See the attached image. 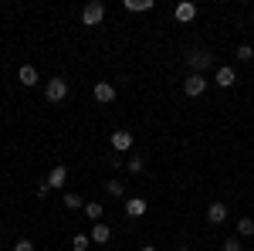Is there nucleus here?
<instances>
[{
	"mask_svg": "<svg viewBox=\"0 0 254 251\" xmlns=\"http://www.w3.org/2000/svg\"><path fill=\"white\" fill-rule=\"evenodd\" d=\"M102 20H105V7H102L98 0H92V3L81 10V24H85V27H98Z\"/></svg>",
	"mask_w": 254,
	"mask_h": 251,
	"instance_id": "nucleus-1",
	"label": "nucleus"
},
{
	"mask_svg": "<svg viewBox=\"0 0 254 251\" xmlns=\"http://www.w3.org/2000/svg\"><path fill=\"white\" fill-rule=\"evenodd\" d=\"M64 95H68V82H64V78H51V82L44 85V98H48V102H61Z\"/></svg>",
	"mask_w": 254,
	"mask_h": 251,
	"instance_id": "nucleus-2",
	"label": "nucleus"
},
{
	"mask_svg": "<svg viewBox=\"0 0 254 251\" xmlns=\"http://www.w3.org/2000/svg\"><path fill=\"white\" fill-rule=\"evenodd\" d=\"M187 61H190V68H193V75H203V68L214 65V55H210V51H193Z\"/></svg>",
	"mask_w": 254,
	"mask_h": 251,
	"instance_id": "nucleus-3",
	"label": "nucleus"
},
{
	"mask_svg": "<svg viewBox=\"0 0 254 251\" xmlns=\"http://www.w3.org/2000/svg\"><path fill=\"white\" fill-rule=\"evenodd\" d=\"M183 92H187L190 98L203 95V92H207V78H203V75H190L187 82H183Z\"/></svg>",
	"mask_w": 254,
	"mask_h": 251,
	"instance_id": "nucleus-4",
	"label": "nucleus"
},
{
	"mask_svg": "<svg viewBox=\"0 0 254 251\" xmlns=\"http://www.w3.org/2000/svg\"><path fill=\"white\" fill-rule=\"evenodd\" d=\"M92 95H95V102L109 105V102H116V85H109V82H98L95 88H92Z\"/></svg>",
	"mask_w": 254,
	"mask_h": 251,
	"instance_id": "nucleus-5",
	"label": "nucleus"
},
{
	"mask_svg": "<svg viewBox=\"0 0 254 251\" xmlns=\"http://www.w3.org/2000/svg\"><path fill=\"white\" fill-rule=\"evenodd\" d=\"M112 150H116V153H126V150H132V133H126V129H116V133H112Z\"/></svg>",
	"mask_w": 254,
	"mask_h": 251,
	"instance_id": "nucleus-6",
	"label": "nucleus"
},
{
	"mask_svg": "<svg viewBox=\"0 0 254 251\" xmlns=\"http://www.w3.org/2000/svg\"><path fill=\"white\" fill-rule=\"evenodd\" d=\"M207 221H210V224H224V221H227V204H224V200H214V204L207 207Z\"/></svg>",
	"mask_w": 254,
	"mask_h": 251,
	"instance_id": "nucleus-7",
	"label": "nucleus"
},
{
	"mask_svg": "<svg viewBox=\"0 0 254 251\" xmlns=\"http://www.w3.org/2000/svg\"><path fill=\"white\" fill-rule=\"evenodd\" d=\"M64 180H68V167L58 163V167L48 173V187H51V190H61V187H64Z\"/></svg>",
	"mask_w": 254,
	"mask_h": 251,
	"instance_id": "nucleus-8",
	"label": "nucleus"
},
{
	"mask_svg": "<svg viewBox=\"0 0 254 251\" xmlns=\"http://www.w3.org/2000/svg\"><path fill=\"white\" fill-rule=\"evenodd\" d=\"M234 82H237V72L231 65H220V68H217V85H220V88H231Z\"/></svg>",
	"mask_w": 254,
	"mask_h": 251,
	"instance_id": "nucleus-9",
	"label": "nucleus"
},
{
	"mask_svg": "<svg viewBox=\"0 0 254 251\" xmlns=\"http://www.w3.org/2000/svg\"><path fill=\"white\" fill-rule=\"evenodd\" d=\"M173 17H176V20H183V24H187V20H193V17H196V7H193V3H187V0H183V3H176Z\"/></svg>",
	"mask_w": 254,
	"mask_h": 251,
	"instance_id": "nucleus-10",
	"label": "nucleus"
},
{
	"mask_svg": "<svg viewBox=\"0 0 254 251\" xmlns=\"http://www.w3.org/2000/svg\"><path fill=\"white\" fill-rule=\"evenodd\" d=\"M126 214H129V217H142V214H146V200H142V197H129V200H126Z\"/></svg>",
	"mask_w": 254,
	"mask_h": 251,
	"instance_id": "nucleus-11",
	"label": "nucleus"
},
{
	"mask_svg": "<svg viewBox=\"0 0 254 251\" xmlns=\"http://www.w3.org/2000/svg\"><path fill=\"white\" fill-rule=\"evenodd\" d=\"M95 245H105L109 238H112V231H109V224H92V234H88Z\"/></svg>",
	"mask_w": 254,
	"mask_h": 251,
	"instance_id": "nucleus-12",
	"label": "nucleus"
},
{
	"mask_svg": "<svg viewBox=\"0 0 254 251\" xmlns=\"http://www.w3.org/2000/svg\"><path fill=\"white\" fill-rule=\"evenodd\" d=\"M17 78H20V85H38V68L24 65V68L17 72Z\"/></svg>",
	"mask_w": 254,
	"mask_h": 251,
	"instance_id": "nucleus-13",
	"label": "nucleus"
},
{
	"mask_svg": "<svg viewBox=\"0 0 254 251\" xmlns=\"http://www.w3.org/2000/svg\"><path fill=\"white\" fill-rule=\"evenodd\" d=\"M105 193H109L112 200H119V197H126V187H122L119 180H109V183H105Z\"/></svg>",
	"mask_w": 254,
	"mask_h": 251,
	"instance_id": "nucleus-14",
	"label": "nucleus"
},
{
	"mask_svg": "<svg viewBox=\"0 0 254 251\" xmlns=\"http://www.w3.org/2000/svg\"><path fill=\"white\" fill-rule=\"evenodd\" d=\"M237 234H241V238L254 234V217H241V221H237Z\"/></svg>",
	"mask_w": 254,
	"mask_h": 251,
	"instance_id": "nucleus-15",
	"label": "nucleus"
},
{
	"mask_svg": "<svg viewBox=\"0 0 254 251\" xmlns=\"http://www.w3.org/2000/svg\"><path fill=\"white\" fill-rule=\"evenodd\" d=\"M88 245H92L88 234H75V238H71V251H88Z\"/></svg>",
	"mask_w": 254,
	"mask_h": 251,
	"instance_id": "nucleus-16",
	"label": "nucleus"
},
{
	"mask_svg": "<svg viewBox=\"0 0 254 251\" xmlns=\"http://www.w3.org/2000/svg\"><path fill=\"white\" fill-rule=\"evenodd\" d=\"M64 207H68V211H85V204H81L78 193H64Z\"/></svg>",
	"mask_w": 254,
	"mask_h": 251,
	"instance_id": "nucleus-17",
	"label": "nucleus"
},
{
	"mask_svg": "<svg viewBox=\"0 0 254 251\" xmlns=\"http://www.w3.org/2000/svg\"><path fill=\"white\" fill-rule=\"evenodd\" d=\"M126 7H129V10H153V0H126Z\"/></svg>",
	"mask_w": 254,
	"mask_h": 251,
	"instance_id": "nucleus-18",
	"label": "nucleus"
},
{
	"mask_svg": "<svg viewBox=\"0 0 254 251\" xmlns=\"http://www.w3.org/2000/svg\"><path fill=\"white\" fill-rule=\"evenodd\" d=\"M126 167H129V173H142V170H146V160H142V156H129Z\"/></svg>",
	"mask_w": 254,
	"mask_h": 251,
	"instance_id": "nucleus-19",
	"label": "nucleus"
},
{
	"mask_svg": "<svg viewBox=\"0 0 254 251\" xmlns=\"http://www.w3.org/2000/svg\"><path fill=\"white\" fill-rule=\"evenodd\" d=\"M102 211H105V207H102L98 200H88V204H85V217H102Z\"/></svg>",
	"mask_w": 254,
	"mask_h": 251,
	"instance_id": "nucleus-20",
	"label": "nucleus"
},
{
	"mask_svg": "<svg viewBox=\"0 0 254 251\" xmlns=\"http://www.w3.org/2000/svg\"><path fill=\"white\" fill-rule=\"evenodd\" d=\"M237 58H241V61H251L254 58V48H251V44H241V48H237Z\"/></svg>",
	"mask_w": 254,
	"mask_h": 251,
	"instance_id": "nucleus-21",
	"label": "nucleus"
},
{
	"mask_svg": "<svg viewBox=\"0 0 254 251\" xmlns=\"http://www.w3.org/2000/svg\"><path fill=\"white\" fill-rule=\"evenodd\" d=\"M224 251H241V241H237V238H227V241H224Z\"/></svg>",
	"mask_w": 254,
	"mask_h": 251,
	"instance_id": "nucleus-22",
	"label": "nucleus"
},
{
	"mask_svg": "<svg viewBox=\"0 0 254 251\" xmlns=\"http://www.w3.org/2000/svg\"><path fill=\"white\" fill-rule=\"evenodd\" d=\"M14 251H34V245H31V241H27V238H20L17 245H14Z\"/></svg>",
	"mask_w": 254,
	"mask_h": 251,
	"instance_id": "nucleus-23",
	"label": "nucleus"
},
{
	"mask_svg": "<svg viewBox=\"0 0 254 251\" xmlns=\"http://www.w3.org/2000/svg\"><path fill=\"white\" fill-rule=\"evenodd\" d=\"M139 251H156V248H153V245H142V248H139Z\"/></svg>",
	"mask_w": 254,
	"mask_h": 251,
	"instance_id": "nucleus-24",
	"label": "nucleus"
},
{
	"mask_svg": "<svg viewBox=\"0 0 254 251\" xmlns=\"http://www.w3.org/2000/svg\"><path fill=\"white\" fill-rule=\"evenodd\" d=\"M176 251H190V248H176Z\"/></svg>",
	"mask_w": 254,
	"mask_h": 251,
	"instance_id": "nucleus-25",
	"label": "nucleus"
},
{
	"mask_svg": "<svg viewBox=\"0 0 254 251\" xmlns=\"http://www.w3.org/2000/svg\"><path fill=\"white\" fill-rule=\"evenodd\" d=\"M251 17H254V10H251Z\"/></svg>",
	"mask_w": 254,
	"mask_h": 251,
	"instance_id": "nucleus-26",
	"label": "nucleus"
}]
</instances>
